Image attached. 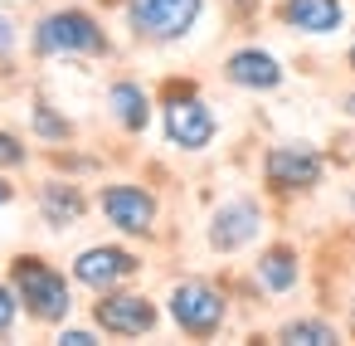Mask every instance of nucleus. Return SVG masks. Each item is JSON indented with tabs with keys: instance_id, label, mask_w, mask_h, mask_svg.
Returning a JSON list of instances; mask_svg holds the SVG:
<instances>
[{
	"instance_id": "nucleus-1",
	"label": "nucleus",
	"mask_w": 355,
	"mask_h": 346,
	"mask_svg": "<svg viewBox=\"0 0 355 346\" xmlns=\"http://www.w3.org/2000/svg\"><path fill=\"white\" fill-rule=\"evenodd\" d=\"M10 283H15V297L25 302V312L35 322H64L73 297H69V278L59 268H49L44 258H15L10 268Z\"/></svg>"
},
{
	"instance_id": "nucleus-2",
	"label": "nucleus",
	"mask_w": 355,
	"mask_h": 346,
	"mask_svg": "<svg viewBox=\"0 0 355 346\" xmlns=\"http://www.w3.org/2000/svg\"><path fill=\"white\" fill-rule=\"evenodd\" d=\"M35 54H107V35L88 10H54L35 25Z\"/></svg>"
},
{
	"instance_id": "nucleus-3",
	"label": "nucleus",
	"mask_w": 355,
	"mask_h": 346,
	"mask_svg": "<svg viewBox=\"0 0 355 346\" xmlns=\"http://www.w3.org/2000/svg\"><path fill=\"white\" fill-rule=\"evenodd\" d=\"M200 10H205V0H132L127 20H132V30L141 40L166 44V40H185L195 30Z\"/></svg>"
},
{
	"instance_id": "nucleus-4",
	"label": "nucleus",
	"mask_w": 355,
	"mask_h": 346,
	"mask_svg": "<svg viewBox=\"0 0 355 346\" xmlns=\"http://www.w3.org/2000/svg\"><path fill=\"white\" fill-rule=\"evenodd\" d=\"M171 317H175V327L190 331V336H214V331L224 327V293L209 288V283H200V278L175 283V288H171Z\"/></svg>"
},
{
	"instance_id": "nucleus-5",
	"label": "nucleus",
	"mask_w": 355,
	"mask_h": 346,
	"mask_svg": "<svg viewBox=\"0 0 355 346\" xmlns=\"http://www.w3.org/2000/svg\"><path fill=\"white\" fill-rule=\"evenodd\" d=\"M214 132H219V122H214V113H209L205 98L180 93V98L166 103V137H171V147H180V151H205V147L214 142Z\"/></svg>"
},
{
	"instance_id": "nucleus-6",
	"label": "nucleus",
	"mask_w": 355,
	"mask_h": 346,
	"mask_svg": "<svg viewBox=\"0 0 355 346\" xmlns=\"http://www.w3.org/2000/svg\"><path fill=\"white\" fill-rule=\"evenodd\" d=\"M321 171H326V161L302 142H282L263 156V176L272 190H311L321 181Z\"/></svg>"
},
{
	"instance_id": "nucleus-7",
	"label": "nucleus",
	"mask_w": 355,
	"mask_h": 346,
	"mask_svg": "<svg viewBox=\"0 0 355 346\" xmlns=\"http://www.w3.org/2000/svg\"><path fill=\"white\" fill-rule=\"evenodd\" d=\"M93 322L112 336H146L156 327V302L141 293H103V302L93 307Z\"/></svg>"
},
{
	"instance_id": "nucleus-8",
	"label": "nucleus",
	"mask_w": 355,
	"mask_h": 346,
	"mask_svg": "<svg viewBox=\"0 0 355 346\" xmlns=\"http://www.w3.org/2000/svg\"><path fill=\"white\" fill-rule=\"evenodd\" d=\"M103 215L122 229V234H151L156 229V200L141 186H103L98 195Z\"/></svg>"
},
{
	"instance_id": "nucleus-9",
	"label": "nucleus",
	"mask_w": 355,
	"mask_h": 346,
	"mask_svg": "<svg viewBox=\"0 0 355 346\" xmlns=\"http://www.w3.org/2000/svg\"><path fill=\"white\" fill-rule=\"evenodd\" d=\"M137 268H141V258H137V254H127V249H112V244L83 249V254L73 258V278H78V283H88V288H98V293H107V288L127 283Z\"/></svg>"
},
{
	"instance_id": "nucleus-10",
	"label": "nucleus",
	"mask_w": 355,
	"mask_h": 346,
	"mask_svg": "<svg viewBox=\"0 0 355 346\" xmlns=\"http://www.w3.org/2000/svg\"><path fill=\"white\" fill-rule=\"evenodd\" d=\"M258 229H263V210H258L253 200H229V205H219L214 220H209V244H214L219 254H234V249L253 244Z\"/></svg>"
},
{
	"instance_id": "nucleus-11",
	"label": "nucleus",
	"mask_w": 355,
	"mask_h": 346,
	"mask_svg": "<svg viewBox=\"0 0 355 346\" xmlns=\"http://www.w3.org/2000/svg\"><path fill=\"white\" fill-rule=\"evenodd\" d=\"M224 79H229V83H239V88L268 93V88H277V83H282V64H277L268 49H239V54H229Z\"/></svg>"
},
{
	"instance_id": "nucleus-12",
	"label": "nucleus",
	"mask_w": 355,
	"mask_h": 346,
	"mask_svg": "<svg viewBox=\"0 0 355 346\" xmlns=\"http://www.w3.org/2000/svg\"><path fill=\"white\" fill-rule=\"evenodd\" d=\"M282 20L302 35H336L345 20L340 0H282Z\"/></svg>"
},
{
	"instance_id": "nucleus-13",
	"label": "nucleus",
	"mask_w": 355,
	"mask_h": 346,
	"mask_svg": "<svg viewBox=\"0 0 355 346\" xmlns=\"http://www.w3.org/2000/svg\"><path fill=\"white\" fill-rule=\"evenodd\" d=\"M40 215H44V224H54V229L78 224V220H83V195H78V186H64V181L40 186Z\"/></svg>"
},
{
	"instance_id": "nucleus-14",
	"label": "nucleus",
	"mask_w": 355,
	"mask_h": 346,
	"mask_svg": "<svg viewBox=\"0 0 355 346\" xmlns=\"http://www.w3.org/2000/svg\"><path fill=\"white\" fill-rule=\"evenodd\" d=\"M107 108H112V117H117L127 132H141V127L151 122V98H146L137 83H112Z\"/></svg>"
},
{
	"instance_id": "nucleus-15",
	"label": "nucleus",
	"mask_w": 355,
	"mask_h": 346,
	"mask_svg": "<svg viewBox=\"0 0 355 346\" xmlns=\"http://www.w3.org/2000/svg\"><path fill=\"white\" fill-rule=\"evenodd\" d=\"M258 283H263L268 293H287V288H297V254H292L287 244H272V249L258 258Z\"/></svg>"
},
{
	"instance_id": "nucleus-16",
	"label": "nucleus",
	"mask_w": 355,
	"mask_h": 346,
	"mask_svg": "<svg viewBox=\"0 0 355 346\" xmlns=\"http://www.w3.org/2000/svg\"><path fill=\"white\" fill-rule=\"evenodd\" d=\"M277 336L292 341V346H331V341H336V327L321 322V317H297V322H287Z\"/></svg>"
},
{
	"instance_id": "nucleus-17",
	"label": "nucleus",
	"mask_w": 355,
	"mask_h": 346,
	"mask_svg": "<svg viewBox=\"0 0 355 346\" xmlns=\"http://www.w3.org/2000/svg\"><path fill=\"white\" fill-rule=\"evenodd\" d=\"M35 132H40V137H49V142H64L73 127H69V122H59V117L49 113V103H35Z\"/></svg>"
},
{
	"instance_id": "nucleus-18",
	"label": "nucleus",
	"mask_w": 355,
	"mask_h": 346,
	"mask_svg": "<svg viewBox=\"0 0 355 346\" xmlns=\"http://www.w3.org/2000/svg\"><path fill=\"white\" fill-rule=\"evenodd\" d=\"M25 147H20V137H10V132H0V166H25Z\"/></svg>"
},
{
	"instance_id": "nucleus-19",
	"label": "nucleus",
	"mask_w": 355,
	"mask_h": 346,
	"mask_svg": "<svg viewBox=\"0 0 355 346\" xmlns=\"http://www.w3.org/2000/svg\"><path fill=\"white\" fill-rule=\"evenodd\" d=\"M15 312H20V297H15L6 283H0V331H10V327H15Z\"/></svg>"
},
{
	"instance_id": "nucleus-20",
	"label": "nucleus",
	"mask_w": 355,
	"mask_h": 346,
	"mask_svg": "<svg viewBox=\"0 0 355 346\" xmlns=\"http://www.w3.org/2000/svg\"><path fill=\"white\" fill-rule=\"evenodd\" d=\"M59 341H64V346H93L98 336H93V331H83V327H69V331H59Z\"/></svg>"
},
{
	"instance_id": "nucleus-21",
	"label": "nucleus",
	"mask_w": 355,
	"mask_h": 346,
	"mask_svg": "<svg viewBox=\"0 0 355 346\" xmlns=\"http://www.w3.org/2000/svg\"><path fill=\"white\" fill-rule=\"evenodd\" d=\"M10 49H15V25L0 15V54H10Z\"/></svg>"
},
{
	"instance_id": "nucleus-22",
	"label": "nucleus",
	"mask_w": 355,
	"mask_h": 346,
	"mask_svg": "<svg viewBox=\"0 0 355 346\" xmlns=\"http://www.w3.org/2000/svg\"><path fill=\"white\" fill-rule=\"evenodd\" d=\"M6 200H10V186H6V181H0V205H6Z\"/></svg>"
},
{
	"instance_id": "nucleus-23",
	"label": "nucleus",
	"mask_w": 355,
	"mask_h": 346,
	"mask_svg": "<svg viewBox=\"0 0 355 346\" xmlns=\"http://www.w3.org/2000/svg\"><path fill=\"white\" fill-rule=\"evenodd\" d=\"M345 108H350V117H355V98H345Z\"/></svg>"
},
{
	"instance_id": "nucleus-24",
	"label": "nucleus",
	"mask_w": 355,
	"mask_h": 346,
	"mask_svg": "<svg viewBox=\"0 0 355 346\" xmlns=\"http://www.w3.org/2000/svg\"><path fill=\"white\" fill-rule=\"evenodd\" d=\"M350 69H355V49H350Z\"/></svg>"
}]
</instances>
